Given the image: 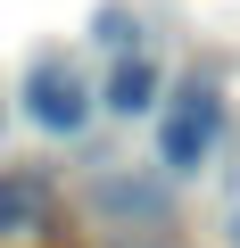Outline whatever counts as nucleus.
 Returning a JSON list of instances; mask_svg holds the SVG:
<instances>
[{"mask_svg":"<svg viewBox=\"0 0 240 248\" xmlns=\"http://www.w3.org/2000/svg\"><path fill=\"white\" fill-rule=\"evenodd\" d=\"M215 141H224V91L215 83H174V99H166V116H158V166L166 174H199L207 157H215Z\"/></svg>","mask_w":240,"mask_h":248,"instance_id":"nucleus-1","label":"nucleus"},{"mask_svg":"<svg viewBox=\"0 0 240 248\" xmlns=\"http://www.w3.org/2000/svg\"><path fill=\"white\" fill-rule=\"evenodd\" d=\"M25 116L42 124V133H83L91 124V91L66 58H33L25 66Z\"/></svg>","mask_w":240,"mask_h":248,"instance_id":"nucleus-2","label":"nucleus"},{"mask_svg":"<svg viewBox=\"0 0 240 248\" xmlns=\"http://www.w3.org/2000/svg\"><path fill=\"white\" fill-rule=\"evenodd\" d=\"M58 215V190L42 174H17V166H0V240H17V232H50Z\"/></svg>","mask_w":240,"mask_h":248,"instance_id":"nucleus-3","label":"nucleus"},{"mask_svg":"<svg viewBox=\"0 0 240 248\" xmlns=\"http://www.w3.org/2000/svg\"><path fill=\"white\" fill-rule=\"evenodd\" d=\"M158 91H166L158 58H149V50H133V58H116V75H108L99 108H108V116H149V108H158Z\"/></svg>","mask_w":240,"mask_h":248,"instance_id":"nucleus-4","label":"nucleus"}]
</instances>
